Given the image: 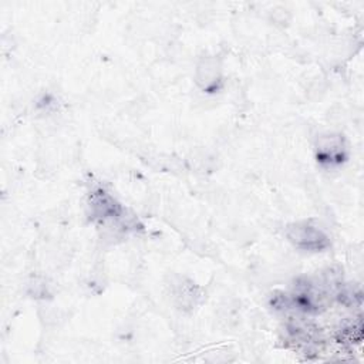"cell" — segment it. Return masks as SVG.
Returning <instances> with one entry per match:
<instances>
[{
    "instance_id": "obj_2",
    "label": "cell",
    "mask_w": 364,
    "mask_h": 364,
    "mask_svg": "<svg viewBox=\"0 0 364 364\" xmlns=\"http://www.w3.org/2000/svg\"><path fill=\"white\" fill-rule=\"evenodd\" d=\"M343 144L337 136H326L317 146V161L326 164H338L343 159Z\"/></svg>"
},
{
    "instance_id": "obj_1",
    "label": "cell",
    "mask_w": 364,
    "mask_h": 364,
    "mask_svg": "<svg viewBox=\"0 0 364 364\" xmlns=\"http://www.w3.org/2000/svg\"><path fill=\"white\" fill-rule=\"evenodd\" d=\"M289 237L296 246L306 250H321L327 246V236L310 225H296L290 229Z\"/></svg>"
}]
</instances>
